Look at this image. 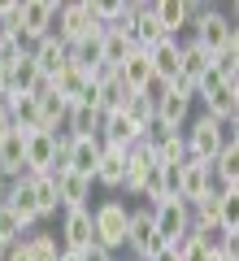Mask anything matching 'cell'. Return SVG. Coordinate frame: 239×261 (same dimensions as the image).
<instances>
[{
    "label": "cell",
    "mask_w": 239,
    "mask_h": 261,
    "mask_svg": "<svg viewBox=\"0 0 239 261\" xmlns=\"http://www.w3.org/2000/svg\"><path fill=\"white\" fill-rule=\"evenodd\" d=\"M5 261H31V257H26V252H22V244H13V248L5 252Z\"/></svg>",
    "instance_id": "obj_34"
},
{
    "label": "cell",
    "mask_w": 239,
    "mask_h": 261,
    "mask_svg": "<svg viewBox=\"0 0 239 261\" xmlns=\"http://www.w3.org/2000/svg\"><path fill=\"white\" fill-rule=\"evenodd\" d=\"M226 144H239V130H235V126H222V122L204 118V113H196V118L183 126V148H187V161H200V166H209V161L218 157Z\"/></svg>",
    "instance_id": "obj_2"
},
{
    "label": "cell",
    "mask_w": 239,
    "mask_h": 261,
    "mask_svg": "<svg viewBox=\"0 0 239 261\" xmlns=\"http://www.w3.org/2000/svg\"><path fill=\"white\" fill-rule=\"evenodd\" d=\"M57 261H78V252H61V257H57Z\"/></svg>",
    "instance_id": "obj_38"
},
{
    "label": "cell",
    "mask_w": 239,
    "mask_h": 261,
    "mask_svg": "<svg viewBox=\"0 0 239 261\" xmlns=\"http://www.w3.org/2000/svg\"><path fill=\"white\" fill-rule=\"evenodd\" d=\"M100 118L104 113L96 105H70V113H65V135H96L100 140Z\"/></svg>",
    "instance_id": "obj_24"
},
{
    "label": "cell",
    "mask_w": 239,
    "mask_h": 261,
    "mask_svg": "<svg viewBox=\"0 0 239 261\" xmlns=\"http://www.w3.org/2000/svg\"><path fill=\"white\" fill-rule=\"evenodd\" d=\"M148 261H178V252H174V248H161V252H152Z\"/></svg>",
    "instance_id": "obj_35"
},
{
    "label": "cell",
    "mask_w": 239,
    "mask_h": 261,
    "mask_svg": "<svg viewBox=\"0 0 239 261\" xmlns=\"http://www.w3.org/2000/svg\"><path fill=\"white\" fill-rule=\"evenodd\" d=\"M39 87H44V74L35 70L31 53H22L18 61L5 65V92H0V100H9V96H35Z\"/></svg>",
    "instance_id": "obj_14"
},
{
    "label": "cell",
    "mask_w": 239,
    "mask_h": 261,
    "mask_svg": "<svg viewBox=\"0 0 239 261\" xmlns=\"http://www.w3.org/2000/svg\"><path fill=\"white\" fill-rule=\"evenodd\" d=\"M26 231H31V226L22 222V218L13 214L9 205H5V200H0V240H9V244H18L22 235H26Z\"/></svg>",
    "instance_id": "obj_29"
},
{
    "label": "cell",
    "mask_w": 239,
    "mask_h": 261,
    "mask_svg": "<svg viewBox=\"0 0 239 261\" xmlns=\"http://www.w3.org/2000/svg\"><path fill=\"white\" fill-rule=\"evenodd\" d=\"M100 148L104 144L96 135H65V148H61V166L74 170V174H96V161H100Z\"/></svg>",
    "instance_id": "obj_11"
},
{
    "label": "cell",
    "mask_w": 239,
    "mask_h": 261,
    "mask_svg": "<svg viewBox=\"0 0 239 261\" xmlns=\"http://www.w3.org/2000/svg\"><path fill=\"white\" fill-rule=\"evenodd\" d=\"M78 261H118V257H113L109 248H100V244H92V248H83V252H78Z\"/></svg>",
    "instance_id": "obj_32"
},
{
    "label": "cell",
    "mask_w": 239,
    "mask_h": 261,
    "mask_svg": "<svg viewBox=\"0 0 239 261\" xmlns=\"http://www.w3.org/2000/svg\"><path fill=\"white\" fill-rule=\"evenodd\" d=\"M35 105H39V130L65 135V113H70V105H65L52 87H39V92H35Z\"/></svg>",
    "instance_id": "obj_19"
},
{
    "label": "cell",
    "mask_w": 239,
    "mask_h": 261,
    "mask_svg": "<svg viewBox=\"0 0 239 261\" xmlns=\"http://www.w3.org/2000/svg\"><path fill=\"white\" fill-rule=\"evenodd\" d=\"M174 252H178V261H209V248H204L196 235H183V240L174 244Z\"/></svg>",
    "instance_id": "obj_30"
},
{
    "label": "cell",
    "mask_w": 239,
    "mask_h": 261,
    "mask_svg": "<svg viewBox=\"0 0 239 261\" xmlns=\"http://www.w3.org/2000/svg\"><path fill=\"white\" fill-rule=\"evenodd\" d=\"M118 79L130 87V92H144V87L156 79V70H152V57H148L144 48H135V53H130L126 61L118 65Z\"/></svg>",
    "instance_id": "obj_21"
},
{
    "label": "cell",
    "mask_w": 239,
    "mask_h": 261,
    "mask_svg": "<svg viewBox=\"0 0 239 261\" xmlns=\"http://www.w3.org/2000/svg\"><path fill=\"white\" fill-rule=\"evenodd\" d=\"M96 18H92V0H65V5H57V27L52 35L61 39V44H78V39L96 35Z\"/></svg>",
    "instance_id": "obj_5"
},
{
    "label": "cell",
    "mask_w": 239,
    "mask_h": 261,
    "mask_svg": "<svg viewBox=\"0 0 239 261\" xmlns=\"http://www.w3.org/2000/svg\"><path fill=\"white\" fill-rule=\"evenodd\" d=\"M5 187H9V183H5V178H0V200H5Z\"/></svg>",
    "instance_id": "obj_40"
},
{
    "label": "cell",
    "mask_w": 239,
    "mask_h": 261,
    "mask_svg": "<svg viewBox=\"0 0 239 261\" xmlns=\"http://www.w3.org/2000/svg\"><path fill=\"white\" fill-rule=\"evenodd\" d=\"M31 178V196H35V209H39V222H48V218L61 214V200H57V187L48 174H26Z\"/></svg>",
    "instance_id": "obj_25"
},
{
    "label": "cell",
    "mask_w": 239,
    "mask_h": 261,
    "mask_svg": "<svg viewBox=\"0 0 239 261\" xmlns=\"http://www.w3.org/2000/svg\"><path fill=\"white\" fill-rule=\"evenodd\" d=\"M139 140H144V126L130 122L126 109H113V113H104V118H100V144H104V148L126 152V148H135Z\"/></svg>",
    "instance_id": "obj_12"
},
{
    "label": "cell",
    "mask_w": 239,
    "mask_h": 261,
    "mask_svg": "<svg viewBox=\"0 0 239 261\" xmlns=\"http://www.w3.org/2000/svg\"><path fill=\"white\" fill-rule=\"evenodd\" d=\"M57 244H61V252H83L96 244L92 235V209H61L57 214Z\"/></svg>",
    "instance_id": "obj_7"
},
{
    "label": "cell",
    "mask_w": 239,
    "mask_h": 261,
    "mask_svg": "<svg viewBox=\"0 0 239 261\" xmlns=\"http://www.w3.org/2000/svg\"><path fill=\"white\" fill-rule=\"evenodd\" d=\"M148 9H152V22H156V31H161L166 39H183L187 27H192L196 5L192 0H156V5H148Z\"/></svg>",
    "instance_id": "obj_10"
},
{
    "label": "cell",
    "mask_w": 239,
    "mask_h": 261,
    "mask_svg": "<svg viewBox=\"0 0 239 261\" xmlns=\"http://www.w3.org/2000/svg\"><path fill=\"white\" fill-rule=\"evenodd\" d=\"M26 53H31V61H35V70L44 74V83L70 65V44H61L57 35H48V39H39V44H31Z\"/></svg>",
    "instance_id": "obj_16"
},
{
    "label": "cell",
    "mask_w": 239,
    "mask_h": 261,
    "mask_svg": "<svg viewBox=\"0 0 239 261\" xmlns=\"http://www.w3.org/2000/svg\"><path fill=\"white\" fill-rule=\"evenodd\" d=\"M148 218H152V231L166 248H174L183 235H192V214H187V205L178 196H166V200L148 205Z\"/></svg>",
    "instance_id": "obj_4"
},
{
    "label": "cell",
    "mask_w": 239,
    "mask_h": 261,
    "mask_svg": "<svg viewBox=\"0 0 239 261\" xmlns=\"http://www.w3.org/2000/svg\"><path fill=\"white\" fill-rule=\"evenodd\" d=\"M204 192H213L209 166H200V161H178L174 166V196L183 200V205H192V200H200Z\"/></svg>",
    "instance_id": "obj_15"
},
{
    "label": "cell",
    "mask_w": 239,
    "mask_h": 261,
    "mask_svg": "<svg viewBox=\"0 0 239 261\" xmlns=\"http://www.w3.org/2000/svg\"><path fill=\"white\" fill-rule=\"evenodd\" d=\"M126 118L139 122V126H148V122L156 118V100H152V96H144V92H130V100H126Z\"/></svg>",
    "instance_id": "obj_28"
},
{
    "label": "cell",
    "mask_w": 239,
    "mask_h": 261,
    "mask_svg": "<svg viewBox=\"0 0 239 261\" xmlns=\"http://www.w3.org/2000/svg\"><path fill=\"white\" fill-rule=\"evenodd\" d=\"M26 174V135L22 130H9L5 140H0V178L13 183V178Z\"/></svg>",
    "instance_id": "obj_17"
},
{
    "label": "cell",
    "mask_w": 239,
    "mask_h": 261,
    "mask_svg": "<svg viewBox=\"0 0 239 261\" xmlns=\"http://www.w3.org/2000/svg\"><path fill=\"white\" fill-rule=\"evenodd\" d=\"M222 205H226V196H222V192H204L200 200H192V205H187V214H192V231H196V226H218L222 222Z\"/></svg>",
    "instance_id": "obj_26"
},
{
    "label": "cell",
    "mask_w": 239,
    "mask_h": 261,
    "mask_svg": "<svg viewBox=\"0 0 239 261\" xmlns=\"http://www.w3.org/2000/svg\"><path fill=\"white\" fill-rule=\"evenodd\" d=\"M18 244H22V252H26L31 261H57V257H61V244H57V235L48 231V226H35V231H26Z\"/></svg>",
    "instance_id": "obj_23"
},
{
    "label": "cell",
    "mask_w": 239,
    "mask_h": 261,
    "mask_svg": "<svg viewBox=\"0 0 239 261\" xmlns=\"http://www.w3.org/2000/svg\"><path fill=\"white\" fill-rule=\"evenodd\" d=\"M183 39H192L200 53L218 57V53H226V48H239V27H235V18H230L226 9H213V5H196L192 27H187V35H183Z\"/></svg>",
    "instance_id": "obj_1"
},
{
    "label": "cell",
    "mask_w": 239,
    "mask_h": 261,
    "mask_svg": "<svg viewBox=\"0 0 239 261\" xmlns=\"http://www.w3.org/2000/svg\"><path fill=\"white\" fill-rule=\"evenodd\" d=\"M209 261H239V252H209Z\"/></svg>",
    "instance_id": "obj_36"
},
{
    "label": "cell",
    "mask_w": 239,
    "mask_h": 261,
    "mask_svg": "<svg viewBox=\"0 0 239 261\" xmlns=\"http://www.w3.org/2000/svg\"><path fill=\"white\" fill-rule=\"evenodd\" d=\"M5 205H9L13 214L31 226V231H35V226H44V222H39V209H35V196H31V178H26V174L13 178V183L5 187Z\"/></svg>",
    "instance_id": "obj_18"
},
{
    "label": "cell",
    "mask_w": 239,
    "mask_h": 261,
    "mask_svg": "<svg viewBox=\"0 0 239 261\" xmlns=\"http://www.w3.org/2000/svg\"><path fill=\"white\" fill-rule=\"evenodd\" d=\"M192 118H196V96H187V92L166 83V92L156 96V122L170 126V130H183Z\"/></svg>",
    "instance_id": "obj_13"
},
{
    "label": "cell",
    "mask_w": 239,
    "mask_h": 261,
    "mask_svg": "<svg viewBox=\"0 0 239 261\" xmlns=\"http://www.w3.org/2000/svg\"><path fill=\"white\" fill-rule=\"evenodd\" d=\"M61 148H65V135L31 130L26 135V174H52L61 166Z\"/></svg>",
    "instance_id": "obj_8"
},
{
    "label": "cell",
    "mask_w": 239,
    "mask_h": 261,
    "mask_svg": "<svg viewBox=\"0 0 239 261\" xmlns=\"http://www.w3.org/2000/svg\"><path fill=\"white\" fill-rule=\"evenodd\" d=\"M126 13H130V0H92V18H96V27H100V31L122 27Z\"/></svg>",
    "instance_id": "obj_27"
},
{
    "label": "cell",
    "mask_w": 239,
    "mask_h": 261,
    "mask_svg": "<svg viewBox=\"0 0 239 261\" xmlns=\"http://www.w3.org/2000/svg\"><path fill=\"white\" fill-rule=\"evenodd\" d=\"M0 92H5V65H0Z\"/></svg>",
    "instance_id": "obj_39"
},
{
    "label": "cell",
    "mask_w": 239,
    "mask_h": 261,
    "mask_svg": "<svg viewBox=\"0 0 239 261\" xmlns=\"http://www.w3.org/2000/svg\"><path fill=\"white\" fill-rule=\"evenodd\" d=\"M48 178H52V187H57V200H61V209H92V200H96V183H92L87 174H74V170L57 166Z\"/></svg>",
    "instance_id": "obj_9"
},
{
    "label": "cell",
    "mask_w": 239,
    "mask_h": 261,
    "mask_svg": "<svg viewBox=\"0 0 239 261\" xmlns=\"http://www.w3.org/2000/svg\"><path fill=\"white\" fill-rule=\"evenodd\" d=\"M18 5L22 0H0V31H13L18 35Z\"/></svg>",
    "instance_id": "obj_31"
},
{
    "label": "cell",
    "mask_w": 239,
    "mask_h": 261,
    "mask_svg": "<svg viewBox=\"0 0 239 261\" xmlns=\"http://www.w3.org/2000/svg\"><path fill=\"white\" fill-rule=\"evenodd\" d=\"M9 248H13V244H9V240H0V261H5V252H9Z\"/></svg>",
    "instance_id": "obj_37"
},
{
    "label": "cell",
    "mask_w": 239,
    "mask_h": 261,
    "mask_svg": "<svg viewBox=\"0 0 239 261\" xmlns=\"http://www.w3.org/2000/svg\"><path fill=\"white\" fill-rule=\"evenodd\" d=\"M13 130V122H9V109H5V105H0V140H5V135H9Z\"/></svg>",
    "instance_id": "obj_33"
},
{
    "label": "cell",
    "mask_w": 239,
    "mask_h": 261,
    "mask_svg": "<svg viewBox=\"0 0 239 261\" xmlns=\"http://www.w3.org/2000/svg\"><path fill=\"white\" fill-rule=\"evenodd\" d=\"M148 57H152V70L161 83H174L178 79V61H183V39H161V44L148 48Z\"/></svg>",
    "instance_id": "obj_20"
},
{
    "label": "cell",
    "mask_w": 239,
    "mask_h": 261,
    "mask_svg": "<svg viewBox=\"0 0 239 261\" xmlns=\"http://www.w3.org/2000/svg\"><path fill=\"white\" fill-rule=\"evenodd\" d=\"M52 27H57V0H22L18 5V35L26 48L48 39Z\"/></svg>",
    "instance_id": "obj_6"
},
{
    "label": "cell",
    "mask_w": 239,
    "mask_h": 261,
    "mask_svg": "<svg viewBox=\"0 0 239 261\" xmlns=\"http://www.w3.org/2000/svg\"><path fill=\"white\" fill-rule=\"evenodd\" d=\"M130 53H135V48H130V39H126V31H122V27L100 31V65H104V70H118Z\"/></svg>",
    "instance_id": "obj_22"
},
{
    "label": "cell",
    "mask_w": 239,
    "mask_h": 261,
    "mask_svg": "<svg viewBox=\"0 0 239 261\" xmlns=\"http://www.w3.org/2000/svg\"><path fill=\"white\" fill-rule=\"evenodd\" d=\"M126 222H130V200L126 196H100V200H92V235L113 257L126 248Z\"/></svg>",
    "instance_id": "obj_3"
}]
</instances>
